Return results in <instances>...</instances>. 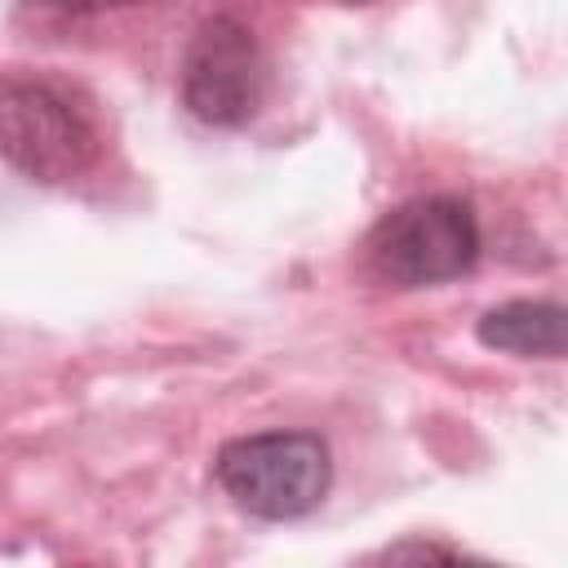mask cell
<instances>
[{"label": "cell", "instance_id": "cell-4", "mask_svg": "<svg viewBox=\"0 0 568 568\" xmlns=\"http://www.w3.org/2000/svg\"><path fill=\"white\" fill-rule=\"evenodd\" d=\"M271 84V62L257 31L235 13H213L195 27L182 53V102L200 124H248Z\"/></svg>", "mask_w": 568, "mask_h": 568}, {"label": "cell", "instance_id": "cell-2", "mask_svg": "<svg viewBox=\"0 0 568 568\" xmlns=\"http://www.w3.org/2000/svg\"><path fill=\"white\" fill-rule=\"evenodd\" d=\"M368 271L390 288L457 280L479 257V217L462 195H417L382 213L364 240Z\"/></svg>", "mask_w": 568, "mask_h": 568}, {"label": "cell", "instance_id": "cell-7", "mask_svg": "<svg viewBox=\"0 0 568 568\" xmlns=\"http://www.w3.org/2000/svg\"><path fill=\"white\" fill-rule=\"evenodd\" d=\"M351 4H368V0H351Z\"/></svg>", "mask_w": 568, "mask_h": 568}, {"label": "cell", "instance_id": "cell-1", "mask_svg": "<svg viewBox=\"0 0 568 568\" xmlns=\"http://www.w3.org/2000/svg\"><path fill=\"white\" fill-rule=\"evenodd\" d=\"M102 129L89 98L44 71L0 67V160L31 182L62 186L93 169Z\"/></svg>", "mask_w": 568, "mask_h": 568}, {"label": "cell", "instance_id": "cell-6", "mask_svg": "<svg viewBox=\"0 0 568 568\" xmlns=\"http://www.w3.org/2000/svg\"><path fill=\"white\" fill-rule=\"evenodd\" d=\"M169 0H22V13L53 22V27H84L111 13H129V9H155Z\"/></svg>", "mask_w": 568, "mask_h": 568}, {"label": "cell", "instance_id": "cell-3", "mask_svg": "<svg viewBox=\"0 0 568 568\" xmlns=\"http://www.w3.org/2000/svg\"><path fill=\"white\" fill-rule=\"evenodd\" d=\"M213 475L244 515L302 519L324 501L333 462L328 444L311 430H262L226 439L213 457Z\"/></svg>", "mask_w": 568, "mask_h": 568}, {"label": "cell", "instance_id": "cell-5", "mask_svg": "<svg viewBox=\"0 0 568 568\" xmlns=\"http://www.w3.org/2000/svg\"><path fill=\"white\" fill-rule=\"evenodd\" d=\"M479 342L493 351H510L519 359H555L564 355V306L559 302H501L484 311Z\"/></svg>", "mask_w": 568, "mask_h": 568}]
</instances>
